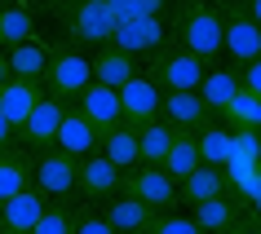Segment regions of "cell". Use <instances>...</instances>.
Wrapping results in <instances>:
<instances>
[{"label": "cell", "mask_w": 261, "mask_h": 234, "mask_svg": "<svg viewBox=\"0 0 261 234\" xmlns=\"http://www.w3.org/2000/svg\"><path fill=\"white\" fill-rule=\"evenodd\" d=\"M75 234H115V225L102 217V208L80 203V217H75Z\"/></svg>", "instance_id": "obj_34"}, {"label": "cell", "mask_w": 261, "mask_h": 234, "mask_svg": "<svg viewBox=\"0 0 261 234\" xmlns=\"http://www.w3.org/2000/svg\"><path fill=\"white\" fill-rule=\"evenodd\" d=\"M107 9L115 18H146V14H160L164 0H107Z\"/></svg>", "instance_id": "obj_33"}, {"label": "cell", "mask_w": 261, "mask_h": 234, "mask_svg": "<svg viewBox=\"0 0 261 234\" xmlns=\"http://www.w3.org/2000/svg\"><path fill=\"white\" fill-rule=\"evenodd\" d=\"M120 190H124V172L102 151L75 159V194H80L84 203H102V199H111V194H120Z\"/></svg>", "instance_id": "obj_8"}, {"label": "cell", "mask_w": 261, "mask_h": 234, "mask_svg": "<svg viewBox=\"0 0 261 234\" xmlns=\"http://www.w3.org/2000/svg\"><path fill=\"white\" fill-rule=\"evenodd\" d=\"M199 168V141L195 133H173V146H168V159H164V172L173 181H181L186 172Z\"/></svg>", "instance_id": "obj_28"}, {"label": "cell", "mask_w": 261, "mask_h": 234, "mask_svg": "<svg viewBox=\"0 0 261 234\" xmlns=\"http://www.w3.org/2000/svg\"><path fill=\"white\" fill-rule=\"evenodd\" d=\"M217 194H226V177H221V168L213 164H199L195 172H186V177L177 181V203H204V199H217Z\"/></svg>", "instance_id": "obj_21"}, {"label": "cell", "mask_w": 261, "mask_h": 234, "mask_svg": "<svg viewBox=\"0 0 261 234\" xmlns=\"http://www.w3.org/2000/svg\"><path fill=\"white\" fill-rule=\"evenodd\" d=\"M120 18L107 9V0H67V36L75 44H102L111 40V31H115Z\"/></svg>", "instance_id": "obj_5"}, {"label": "cell", "mask_w": 261, "mask_h": 234, "mask_svg": "<svg viewBox=\"0 0 261 234\" xmlns=\"http://www.w3.org/2000/svg\"><path fill=\"white\" fill-rule=\"evenodd\" d=\"M107 44H111V49H120V53H128V57H155L168 44V27H164V18H160V14L120 18Z\"/></svg>", "instance_id": "obj_4"}, {"label": "cell", "mask_w": 261, "mask_h": 234, "mask_svg": "<svg viewBox=\"0 0 261 234\" xmlns=\"http://www.w3.org/2000/svg\"><path fill=\"white\" fill-rule=\"evenodd\" d=\"M124 190L133 194V199H142L146 208H155V212L177 208V181L168 177L164 168H146V164H138L133 172H124Z\"/></svg>", "instance_id": "obj_11"}, {"label": "cell", "mask_w": 261, "mask_h": 234, "mask_svg": "<svg viewBox=\"0 0 261 234\" xmlns=\"http://www.w3.org/2000/svg\"><path fill=\"white\" fill-rule=\"evenodd\" d=\"M239 89H248V93L261 97V57H252V62L239 67Z\"/></svg>", "instance_id": "obj_35"}, {"label": "cell", "mask_w": 261, "mask_h": 234, "mask_svg": "<svg viewBox=\"0 0 261 234\" xmlns=\"http://www.w3.org/2000/svg\"><path fill=\"white\" fill-rule=\"evenodd\" d=\"M36 102H40V84H36V80H18V75H9V80L0 84V110H5V120H9L14 128L27 124V115H31Z\"/></svg>", "instance_id": "obj_20"}, {"label": "cell", "mask_w": 261, "mask_h": 234, "mask_svg": "<svg viewBox=\"0 0 261 234\" xmlns=\"http://www.w3.org/2000/svg\"><path fill=\"white\" fill-rule=\"evenodd\" d=\"M89 67H93V80L107 84V89H120V84H128L138 75V62L128 53H120V49H111V44H102L97 57H89Z\"/></svg>", "instance_id": "obj_22"}, {"label": "cell", "mask_w": 261, "mask_h": 234, "mask_svg": "<svg viewBox=\"0 0 261 234\" xmlns=\"http://www.w3.org/2000/svg\"><path fill=\"white\" fill-rule=\"evenodd\" d=\"M244 14L252 18V22H257V27H261V0H244Z\"/></svg>", "instance_id": "obj_37"}, {"label": "cell", "mask_w": 261, "mask_h": 234, "mask_svg": "<svg viewBox=\"0 0 261 234\" xmlns=\"http://www.w3.org/2000/svg\"><path fill=\"white\" fill-rule=\"evenodd\" d=\"M89 80H93V67H89L84 53H75V49H49V71H44L40 84L58 102H75Z\"/></svg>", "instance_id": "obj_7"}, {"label": "cell", "mask_w": 261, "mask_h": 234, "mask_svg": "<svg viewBox=\"0 0 261 234\" xmlns=\"http://www.w3.org/2000/svg\"><path fill=\"white\" fill-rule=\"evenodd\" d=\"M97 151L107 155L120 172H133V168L142 164V155H138V128L124 124V120L115 128H107V133H97Z\"/></svg>", "instance_id": "obj_16"}, {"label": "cell", "mask_w": 261, "mask_h": 234, "mask_svg": "<svg viewBox=\"0 0 261 234\" xmlns=\"http://www.w3.org/2000/svg\"><path fill=\"white\" fill-rule=\"evenodd\" d=\"M62 110H67V102H58L54 93H40V102H36V106H31V115H27V124L18 128V146H27L31 155L58 146V124H62Z\"/></svg>", "instance_id": "obj_10"}, {"label": "cell", "mask_w": 261, "mask_h": 234, "mask_svg": "<svg viewBox=\"0 0 261 234\" xmlns=\"http://www.w3.org/2000/svg\"><path fill=\"white\" fill-rule=\"evenodd\" d=\"M221 124L226 128H257L261 124V97L248 93V89H239V93L221 106Z\"/></svg>", "instance_id": "obj_29"}, {"label": "cell", "mask_w": 261, "mask_h": 234, "mask_svg": "<svg viewBox=\"0 0 261 234\" xmlns=\"http://www.w3.org/2000/svg\"><path fill=\"white\" fill-rule=\"evenodd\" d=\"M102 217L115 225V234H146V225L155 221V208H146L128 190H120V194H111V199H102Z\"/></svg>", "instance_id": "obj_15"}, {"label": "cell", "mask_w": 261, "mask_h": 234, "mask_svg": "<svg viewBox=\"0 0 261 234\" xmlns=\"http://www.w3.org/2000/svg\"><path fill=\"white\" fill-rule=\"evenodd\" d=\"M226 159H261V133L257 128H230V155Z\"/></svg>", "instance_id": "obj_32"}, {"label": "cell", "mask_w": 261, "mask_h": 234, "mask_svg": "<svg viewBox=\"0 0 261 234\" xmlns=\"http://www.w3.org/2000/svg\"><path fill=\"white\" fill-rule=\"evenodd\" d=\"M177 44L191 49L204 67L221 62V9L217 5H204V0L181 5V14H177Z\"/></svg>", "instance_id": "obj_1"}, {"label": "cell", "mask_w": 261, "mask_h": 234, "mask_svg": "<svg viewBox=\"0 0 261 234\" xmlns=\"http://www.w3.org/2000/svg\"><path fill=\"white\" fill-rule=\"evenodd\" d=\"M0 49H5V40H0Z\"/></svg>", "instance_id": "obj_41"}, {"label": "cell", "mask_w": 261, "mask_h": 234, "mask_svg": "<svg viewBox=\"0 0 261 234\" xmlns=\"http://www.w3.org/2000/svg\"><path fill=\"white\" fill-rule=\"evenodd\" d=\"M239 212H244V199H234V194H217V199L195 203L191 208V221L204 234H221V230H230L234 221H239Z\"/></svg>", "instance_id": "obj_18"}, {"label": "cell", "mask_w": 261, "mask_h": 234, "mask_svg": "<svg viewBox=\"0 0 261 234\" xmlns=\"http://www.w3.org/2000/svg\"><path fill=\"white\" fill-rule=\"evenodd\" d=\"M80 194H67V199H44V212L36 221L31 234H75V217H80Z\"/></svg>", "instance_id": "obj_24"}, {"label": "cell", "mask_w": 261, "mask_h": 234, "mask_svg": "<svg viewBox=\"0 0 261 234\" xmlns=\"http://www.w3.org/2000/svg\"><path fill=\"white\" fill-rule=\"evenodd\" d=\"M244 208H252V217H261V186H257V190H252V199H248Z\"/></svg>", "instance_id": "obj_38"}, {"label": "cell", "mask_w": 261, "mask_h": 234, "mask_svg": "<svg viewBox=\"0 0 261 234\" xmlns=\"http://www.w3.org/2000/svg\"><path fill=\"white\" fill-rule=\"evenodd\" d=\"M168 146H173V128H168L164 120H151V124L138 128V155H142L146 168H164Z\"/></svg>", "instance_id": "obj_26"}, {"label": "cell", "mask_w": 261, "mask_h": 234, "mask_svg": "<svg viewBox=\"0 0 261 234\" xmlns=\"http://www.w3.org/2000/svg\"><path fill=\"white\" fill-rule=\"evenodd\" d=\"M204 62L191 53V49H181L177 40H168L160 53H155V62H151V75L155 80V89L160 93H177V89H199V80H204Z\"/></svg>", "instance_id": "obj_2"}, {"label": "cell", "mask_w": 261, "mask_h": 234, "mask_svg": "<svg viewBox=\"0 0 261 234\" xmlns=\"http://www.w3.org/2000/svg\"><path fill=\"white\" fill-rule=\"evenodd\" d=\"M234 93H239V67H230V62H213V67L204 71V80H199L204 106L213 110V115H221V106H226Z\"/></svg>", "instance_id": "obj_19"}, {"label": "cell", "mask_w": 261, "mask_h": 234, "mask_svg": "<svg viewBox=\"0 0 261 234\" xmlns=\"http://www.w3.org/2000/svg\"><path fill=\"white\" fill-rule=\"evenodd\" d=\"M31 186V151L14 146V151H0V199L27 190Z\"/></svg>", "instance_id": "obj_25"}, {"label": "cell", "mask_w": 261, "mask_h": 234, "mask_svg": "<svg viewBox=\"0 0 261 234\" xmlns=\"http://www.w3.org/2000/svg\"><path fill=\"white\" fill-rule=\"evenodd\" d=\"M40 212H44V194L36 186L0 199V234H31L36 221H40Z\"/></svg>", "instance_id": "obj_14"}, {"label": "cell", "mask_w": 261, "mask_h": 234, "mask_svg": "<svg viewBox=\"0 0 261 234\" xmlns=\"http://www.w3.org/2000/svg\"><path fill=\"white\" fill-rule=\"evenodd\" d=\"M75 110H80V115L97 128V133H107V128H115V124L124 120V110H120V89H107V84L89 80V84L80 89V97H75Z\"/></svg>", "instance_id": "obj_13"}, {"label": "cell", "mask_w": 261, "mask_h": 234, "mask_svg": "<svg viewBox=\"0 0 261 234\" xmlns=\"http://www.w3.org/2000/svg\"><path fill=\"white\" fill-rule=\"evenodd\" d=\"M58 151H67L75 155V159H84V155H93L97 151V128L84 120L75 106L62 110V124H58Z\"/></svg>", "instance_id": "obj_17"}, {"label": "cell", "mask_w": 261, "mask_h": 234, "mask_svg": "<svg viewBox=\"0 0 261 234\" xmlns=\"http://www.w3.org/2000/svg\"><path fill=\"white\" fill-rule=\"evenodd\" d=\"M221 5H244V0H221Z\"/></svg>", "instance_id": "obj_40"}, {"label": "cell", "mask_w": 261, "mask_h": 234, "mask_svg": "<svg viewBox=\"0 0 261 234\" xmlns=\"http://www.w3.org/2000/svg\"><path fill=\"white\" fill-rule=\"evenodd\" d=\"M257 133H261V124H257Z\"/></svg>", "instance_id": "obj_42"}, {"label": "cell", "mask_w": 261, "mask_h": 234, "mask_svg": "<svg viewBox=\"0 0 261 234\" xmlns=\"http://www.w3.org/2000/svg\"><path fill=\"white\" fill-rule=\"evenodd\" d=\"M18 146V128L5 120V110H0V151H14Z\"/></svg>", "instance_id": "obj_36"}, {"label": "cell", "mask_w": 261, "mask_h": 234, "mask_svg": "<svg viewBox=\"0 0 261 234\" xmlns=\"http://www.w3.org/2000/svg\"><path fill=\"white\" fill-rule=\"evenodd\" d=\"M217 9H221V57L230 67L261 57V27L244 14V5H217Z\"/></svg>", "instance_id": "obj_3"}, {"label": "cell", "mask_w": 261, "mask_h": 234, "mask_svg": "<svg viewBox=\"0 0 261 234\" xmlns=\"http://www.w3.org/2000/svg\"><path fill=\"white\" fill-rule=\"evenodd\" d=\"M31 186L44 199H67V194H75V155L58 151V146L36 151L31 155Z\"/></svg>", "instance_id": "obj_6"}, {"label": "cell", "mask_w": 261, "mask_h": 234, "mask_svg": "<svg viewBox=\"0 0 261 234\" xmlns=\"http://www.w3.org/2000/svg\"><path fill=\"white\" fill-rule=\"evenodd\" d=\"M160 89H155V80L151 75H133L128 84H120V110H124V124H133V128H142V124H151V120H160Z\"/></svg>", "instance_id": "obj_12"}, {"label": "cell", "mask_w": 261, "mask_h": 234, "mask_svg": "<svg viewBox=\"0 0 261 234\" xmlns=\"http://www.w3.org/2000/svg\"><path fill=\"white\" fill-rule=\"evenodd\" d=\"M160 120H164L173 133H204L213 124V110L204 106L199 89H177V93L160 97Z\"/></svg>", "instance_id": "obj_9"}, {"label": "cell", "mask_w": 261, "mask_h": 234, "mask_svg": "<svg viewBox=\"0 0 261 234\" xmlns=\"http://www.w3.org/2000/svg\"><path fill=\"white\" fill-rule=\"evenodd\" d=\"M5 62H9V75H18V80H36V84H40V80H44V71H49V49H44V44L31 36V40L14 44Z\"/></svg>", "instance_id": "obj_23"}, {"label": "cell", "mask_w": 261, "mask_h": 234, "mask_svg": "<svg viewBox=\"0 0 261 234\" xmlns=\"http://www.w3.org/2000/svg\"><path fill=\"white\" fill-rule=\"evenodd\" d=\"M9 80V62H5V57H0V84Z\"/></svg>", "instance_id": "obj_39"}, {"label": "cell", "mask_w": 261, "mask_h": 234, "mask_svg": "<svg viewBox=\"0 0 261 234\" xmlns=\"http://www.w3.org/2000/svg\"><path fill=\"white\" fill-rule=\"evenodd\" d=\"M195 141H199V164H213V168L226 164V155H230V128L226 124H208L204 133H195Z\"/></svg>", "instance_id": "obj_30"}, {"label": "cell", "mask_w": 261, "mask_h": 234, "mask_svg": "<svg viewBox=\"0 0 261 234\" xmlns=\"http://www.w3.org/2000/svg\"><path fill=\"white\" fill-rule=\"evenodd\" d=\"M146 234H204V230H199L191 217H181L177 208H168V212H155V221L146 225Z\"/></svg>", "instance_id": "obj_31"}, {"label": "cell", "mask_w": 261, "mask_h": 234, "mask_svg": "<svg viewBox=\"0 0 261 234\" xmlns=\"http://www.w3.org/2000/svg\"><path fill=\"white\" fill-rule=\"evenodd\" d=\"M36 36V22H31V9L22 5V0H5L0 5V40L9 44H22V40H31Z\"/></svg>", "instance_id": "obj_27"}]
</instances>
